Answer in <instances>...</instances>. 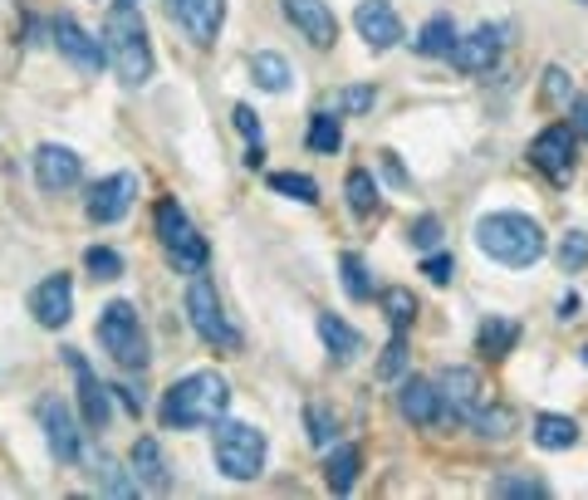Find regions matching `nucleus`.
Segmentation results:
<instances>
[{
  "mask_svg": "<svg viewBox=\"0 0 588 500\" xmlns=\"http://www.w3.org/2000/svg\"><path fill=\"white\" fill-rule=\"evenodd\" d=\"M476 245L505 270H529L544 255V231H539V221H529L519 211H495L476 221Z\"/></svg>",
  "mask_w": 588,
  "mask_h": 500,
  "instance_id": "obj_3",
  "label": "nucleus"
},
{
  "mask_svg": "<svg viewBox=\"0 0 588 500\" xmlns=\"http://www.w3.org/2000/svg\"><path fill=\"white\" fill-rule=\"evenodd\" d=\"M29 314H35V324H45V329H64V324L74 319V280H69V275L39 280L35 294H29Z\"/></svg>",
  "mask_w": 588,
  "mask_h": 500,
  "instance_id": "obj_12",
  "label": "nucleus"
},
{
  "mask_svg": "<svg viewBox=\"0 0 588 500\" xmlns=\"http://www.w3.org/2000/svg\"><path fill=\"white\" fill-rule=\"evenodd\" d=\"M382 167H388V176H392V182H407V172H402V167H397V157H392V153H382Z\"/></svg>",
  "mask_w": 588,
  "mask_h": 500,
  "instance_id": "obj_45",
  "label": "nucleus"
},
{
  "mask_svg": "<svg viewBox=\"0 0 588 500\" xmlns=\"http://www.w3.org/2000/svg\"><path fill=\"white\" fill-rule=\"evenodd\" d=\"M78 176H84V162H78L69 147L45 143L35 153V182L45 186V192H69V186H78Z\"/></svg>",
  "mask_w": 588,
  "mask_h": 500,
  "instance_id": "obj_15",
  "label": "nucleus"
},
{
  "mask_svg": "<svg viewBox=\"0 0 588 500\" xmlns=\"http://www.w3.org/2000/svg\"><path fill=\"white\" fill-rule=\"evenodd\" d=\"M113 5H137V0H113Z\"/></svg>",
  "mask_w": 588,
  "mask_h": 500,
  "instance_id": "obj_47",
  "label": "nucleus"
},
{
  "mask_svg": "<svg viewBox=\"0 0 588 500\" xmlns=\"http://www.w3.org/2000/svg\"><path fill=\"white\" fill-rule=\"evenodd\" d=\"M470 422H476L486 437H505L515 417H510V407H476V417H470Z\"/></svg>",
  "mask_w": 588,
  "mask_h": 500,
  "instance_id": "obj_38",
  "label": "nucleus"
},
{
  "mask_svg": "<svg viewBox=\"0 0 588 500\" xmlns=\"http://www.w3.org/2000/svg\"><path fill=\"white\" fill-rule=\"evenodd\" d=\"M451 39H456V25H451V15H431L427 25H421V35H417V54L441 59V54L451 49Z\"/></svg>",
  "mask_w": 588,
  "mask_h": 500,
  "instance_id": "obj_28",
  "label": "nucleus"
},
{
  "mask_svg": "<svg viewBox=\"0 0 588 500\" xmlns=\"http://www.w3.org/2000/svg\"><path fill=\"white\" fill-rule=\"evenodd\" d=\"M133 196H137V176L133 172H113V176H103V182L88 186L84 211H88V221L113 225V221H123V216H127Z\"/></svg>",
  "mask_w": 588,
  "mask_h": 500,
  "instance_id": "obj_11",
  "label": "nucleus"
},
{
  "mask_svg": "<svg viewBox=\"0 0 588 500\" xmlns=\"http://www.w3.org/2000/svg\"><path fill=\"white\" fill-rule=\"evenodd\" d=\"M353 25H358V35L368 39L372 49H392L402 39V20L388 0H363V5L353 10Z\"/></svg>",
  "mask_w": 588,
  "mask_h": 500,
  "instance_id": "obj_17",
  "label": "nucleus"
},
{
  "mask_svg": "<svg viewBox=\"0 0 588 500\" xmlns=\"http://www.w3.org/2000/svg\"><path fill=\"white\" fill-rule=\"evenodd\" d=\"M382 314H388V324L397 333H407V324L417 319V294L402 290V284H392V290H382Z\"/></svg>",
  "mask_w": 588,
  "mask_h": 500,
  "instance_id": "obj_29",
  "label": "nucleus"
},
{
  "mask_svg": "<svg viewBox=\"0 0 588 500\" xmlns=\"http://www.w3.org/2000/svg\"><path fill=\"white\" fill-rule=\"evenodd\" d=\"M339 270H343V290H348V300H368L372 294V280H368V265H363V255H343L339 260Z\"/></svg>",
  "mask_w": 588,
  "mask_h": 500,
  "instance_id": "obj_33",
  "label": "nucleus"
},
{
  "mask_svg": "<svg viewBox=\"0 0 588 500\" xmlns=\"http://www.w3.org/2000/svg\"><path fill=\"white\" fill-rule=\"evenodd\" d=\"M437 392H441V407H446L451 417H461V422L476 417V407H480V378H476V368H446L437 378Z\"/></svg>",
  "mask_w": 588,
  "mask_h": 500,
  "instance_id": "obj_16",
  "label": "nucleus"
},
{
  "mask_svg": "<svg viewBox=\"0 0 588 500\" xmlns=\"http://www.w3.org/2000/svg\"><path fill=\"white\" fill-rule=\"evenodd\" d=\"M372 88H343L339 94V108H348V113H363V108H372Z\"/></svg>",
  "mask_w": 588,
  "mask_h": 500,
  "instance_id": "obj_43",
  "label": "nucleus"
},
{
  "mask_svg": "<svg viewBox=\"0 0 588 500\" xmlns=\"http://www.w3.org/2000/svg\"><path fill=\"white\" fill-rule=\"evenodd\" d=\"M574 123L584 127V137H588V98H578V103H574Z\"/></svg>",
  "mask_w": 588,
  "mask_h": 500,
  "instance_id": "obj_46",
  "label": "nucleus"
},
{
  "mask_svg": "<svg viewBox=\"0 0 588 500\" xmlns=\"http://www.w3.org/2000/svg\"><path fill=\"white\" fill-rule=\"evenodd\" d=\"M407 235H412V245H417V251H437V241H441V221H437V216H417Z\"/></svg>",
  "mask_w": 588,
  "mask_h": 500,
  "instance_id": "obj_39",
  "label": "nucleus"
},
{
  "mask_svg": "<svg viewBox=\"0 0 588 500\" xmlns=\"http://www.w3.org/2000/svg\"><path fill=\"white\" fill-rule=\"evenodd\" d=\"M554 260H559V270H564V275H578L588 265V235L584 231H568L564 241H559Z\"/></svg>",
  "mask_w": 588,
  "mask_h": 500,
  "instance_id": "obj_32",
  "label": "nucleus"
},
{
  "mask_svg": "<svg viewBox=\"0 0 588 500\" xmlns=\"http://www.w3.org/2000/svg\"><path fill=\"white\" fill-rule=\"evenodd\" d=\"M280 5H284V15H290V25L299 29L314 49H333L339 20H333V10L323 5V0H280Z\"/></svg>",
  "mask_w": 588,
  "mask_h": 500,
  "instance_id": "obj_14",
  "label": "nucleus"
},
{
  "mask_svg": "<svg viewBox=\"0 0 588 500\" xmlns=\"http://www.w3.org/2000/svg\"><path fill=\"white\" fill-rule=\"evenodd\" d=\"M402 368H407V333H397V329H392L388 353H382V363H378V378H397Z\"/></svg>",
  "mask_w": 588,
  "mask_h": 500,
  "instance_id": "obj_37",
  "label": "nucleus"
},
{
  "mask_svg": "<svg viewBox=\"0 0 588 500\" xmlns=\"http://www.w3.org/2000/svg\"><path fill=\"white\" fill-rule=\"evenodd\" d=\"M319 339H323V349L333 353L339 363H348L353 353L363 349V339H358V329H348V324L339 319V314H319Z\"/></svg>",
  "mask_w": 588,
  "mask_h": 500,
  "instance_id": "obj_23",
  "label": "nucleus"
},
{
  "mask_svg": "<svg viewBox=\"0 0 588 500\" xmlns=\"http://www.w3.org/2000/svg\"><path fill=\"white\" fill-rule=\"evenodd\" d=\"M476 343H480V353H486V358H505V353L519 343V324H515V319H500V314H490V319L480 324Z\"/></svg>",
  "mask_w": 588,
  "mask_h": 500,
  "instance_id": "obj_24",
  "label": "nucleus"
},
{
  "mask_svg": "<svg viewBox=\"0 0 588 500\" xmlns=\"http://www.w3.org/2000/svg\"><path fill=\"white\" fill-rule=\"evenodd\" d=\"M133 480L147 490H172V471H167V456L152 437L133 441Z\"/></svg>",
  "mask_w": 588,
  "mask_h": 500,
  "instance_id": "obj_21",
  "label": "nucleus"
},
{
  "mask_svg": "<svg viewBox=\"0 0 588 500\" xmlns=\"http://www.w3.org/2000/svg\"><path fill=\"white\" fill-rule=\"evenodd\" d=\"M103 54L113 64V74L123 78L127 88L147 84L152 78V39H147V25L137 15V5H113L103 20Z\"/></svg>",
  "mask_w": 588,
  "mask_h": 500,
  "instance_id": "obj_2",
  "label": "nucleus"
},
{
  "mask_svg": "<svg viewBox=\"0 0 588 500\" xmlns=\"http://www.w3.org/2000/svg\"><path fill=\"white\" fill-rule=\"evenodd\" d=\"M343 192H348L353 216H372V211H378V182H372V172H363V167H353V172H348V182H343Z\"/></svg>",
  "mask_w": 588,
  "mask_h": 500,
  "instance_id": "obj_27",
  "label": "nucleus"
},
{
  "mask_svg": "<svg viewBox=\"0 0 588 500\" xmlns=\"http://www.w3.org/2000/svg\"><path fill=\"white\" fill-rule=\"evenodd\" d=\"M500 49H505V29L480 25V29H470L466 39H451L446 59H451V69H461V74H490L495 59H500Z\"/></svg>",
  "mask_w": 588,
  "mask_h": 500,
  "instance_id": "obj_10",
  "label": "nucleus"
},
{
  "mask_svg": "<svg viewBox=\"0 0 588 500\" xmlns=\"http://www.w3.org/2000/svg\"><path fill=\"white\" fill-rule=\"evenodd\" d=\"M98 343H103V353L118 368H143L147 363V333H143L137 309L127 300H113L98 314Z\"/></svg>",
  "mask_w": 588,
  "mask_h": 500,
  "instance_id": "obj_5",
  "label": "nucleus"
},
{
  "mask_svg": "<svg viewBox=\"0 0 588 500\" xmlns=\"http://www.w3.org/2000/svg\"><path fill=\"white\" fill-rule=\"evenodd\" d=\"M84 265L94 280H118L123 275V255L108 251V245H94V251H84Z\"/></svg>",
  "mask_w": 588,
  "mask_h": 500,
  "instance_id": "obj_35",
  "label": "nucleus"
},
{
  "mask_svg": "<svg viewBox=\"0 0 588 500\" xmlns=\"http://www.w3.org/2000/svg\"><path fill=\"white\" fill-rule=\"evenodd\" d=\"M186 314H192V329L201 333V343L225 349V353L241 349V333L231 329V319L221 309V294H216V284L201 270H192V284H186Z\"/></svg>",
  "mask_w": 588,
  "mask_h": 500,
  "instance_id": "obj_6",
  "label": "nucleus"
},
{
  "mask_svg": "<svg viewBox=\"0 0 588 500\" xmlns=\"http://www.w3.org/2000/svg\"><path fill=\"white\" fill-rule=\"evenodd\" d=\"M231 407V388L221 373H192V378L172 382L162 398V427L192 431V427H216Z\"/></svg>",
  "mask_w": 588,
  "mask_h": 500,
  "instance_id": "obj_1",
  "label": "nucleus"
},
{
  "mask_svg": "<svg viewBox=\"0 0 588 500\" xmlns=\"http://www.w3.org/2000/svg\"><path fill=\"white\" fill-rule=\"evenodd\" d=\"M535 441L544 451H568L578 441V422L574 417H559V412H539V417H535Z\"/></svg>",
  "mask_w": 588,
  "mask_h": 500,
  "instance_id": "obj_22",
  "label": "nucleus"
},
{
  "mask_svg": "<svg viewBox=\"0 0 588 500\" xmlns=\"http://www.w3.org/2000/svg\"><path fill=\"white\" fill-rule=\"evenodd\" d=\"M54 45H59V54L69 59V64L78 69V74H98V69L108 64V54H103V39H94L78 20H54Z\"/></svg>",
  "mask_w": 588,
  "mask_h": 500,
  "instance_id": "obj_13",
  "label": "nucleus"
},
{
  "mask_svg": "<svg viewBox=\"0 0 588 500\" xmlns=\"http://www.w3.org/2000/svg\"><path fill=\"white\" fill-rule=\"evenodd\" d=\"M309 441H314V447H329V441H333L329 407H309Z\"/></svg>",
  "mask_w": 588,
  "mask_h": 500,
  "instance_id": "obj_41",
  "label": "nucleus"
},
{
  "mask_svg": "<svg viewBox=\"0 0 588 500\" xmlns=\"http://www.w3.org/2000/svg\"><path fill=\"white\" fill-rule=\"evenodd\" d=\"M69 368H74V378H78V407H84V422L88 427H98L103 431L108 427V417H113V402H108V388L88 373V363L78 358L74 349H69Z\"/></svg>",
  "mask_w": 588,
  "mask_h": 500,
  "instance_id": "obj_18",
  "label": "nucleus"
},
{
  "mask_svg": "<svg viewBox=\"0 0 588 500\" xmlns=\"http://www.w3.org/2000/svg\"><path fill=\"white\" fill-rule=\"evenodd\" d=\"M358 466H363L358 447H333L329 471H323V480H329V490H333V496H348V490H353V480H358Z\"/></svg>",
  "mask_w": 588,
  "mask_h": 500,
  "instance_id": "obj_25",
  "label": "nucleus"
},
{
  "mask_svg": "<svg viewBox=\"0 0 588 500\" xmlns=\"http://www.w3.org/2000/svg\"><path fill=\"white\" fill-rule=\"evenodd\" d=\"M157 241H162V251L172 255L176 270H206V260H211L206 235L186 221V211L176 202H157Z\"/></svg>",
  "mask_w": 588,
  "mask_h": 500,
  "instance_id": "obj_7",
  "label": "nucleus"
},
{
  "mask_svg": "<svg viewBox=\"0 0 588 500\" xmlns=\"http://www.w3.org/2000/svg\"><path fill=\"white\" fill-rule=\"evenodd\" d=\"M574 153H578L574 123H549L544 133L529 143V162H535L554 186L568 182V172H574Z\"/></svg>",
  "mask_w": 588,
  "mask_h": 500,
  "instance_id": "obj_8",
  "label": "nucleus"
},
{
  "mask_svg": "<svg viewBox=\"0 0 588 500\" xmlns=\"http://www.w3.org/2000/svg\"><path fill=\"white\" fill-rule=\"evenodd\" d=\"M544 103H568V74L564 69H544Z\"/></svg>",
  "mask_w": 588,
  "mask_h": 500,
  "instance_id": "obj_42",
  "label": "nucleus"
},
{
  "mask_svg": "<svg viewBox=\"0 0 588 500\" xmlns=\"http://www.w3.org/2000/svg\"><path fill=\"white\" fill-rule=\"evenodd\" d=\"M309 147L314 153H339L343 147V127L333 113H314L309 118Z\"/></svg>",
  "mask_w": 588,
  "mask_h": 500,
  "instance_id": "obj_31",
  "label": "nucleus"
},
{
  "mask_svg": "<svg viewBox=\"0 0 588 500\" xmlns=\"http://www.w3.org/2000/svg\"><path fill=\"white\" fill-rule=\"evenodd\" d=\"M490 490H495V496H519V500H539V496H549L544 480H529V476H500Z\"/></svg>",
  "mask_w": 588,
  "mask_h": 500,
  "instance_id": "obj_36",
  "label": "nucleus"
},
{
  "mask_svg": "<svg viewBox=\"0 0 588 500\" xmlns=\"http://www.w3.org/2000/svg\"><path fill=\"white\" fill-rule=\"evenodd\" d=\"M270 186H274L280 196H294V202H304V206L319 202V182H314V176H304V172H270Z\"/></svg>",
  "mask_w": 588,
  "mask_h": 500,
  "instance_id": "obj_30",
  "label": "nucleus"
},
{
  "mask_svg": "<svg viewBox=\"0 0 588 500\" xmlns=\"http://www.w3.org/2000/svg\"><path fill=\"white\" fill-rule=\"evenodd\" d=\"M216 466L231 480H255L265 471V431L250 422H216Z\"/></svg>",
  "mask_w": 588,
  "mask_h": 500,
  "instance_id": "obj_4",
  "label": "nucleus"
},
{
  "mask_svg": "<svg viewBox=\"0 0 588 500\" xmlns=\"http://www.w3.org/2000/svg\"><path fill=\"white\" fill-rule=\"evenodd\" d=\"M98 490H108V496H137V480L123 476V466H118L113 456H98Z\"/></svg>",
  "mask_w": 588,
  "mask_h": 500,
  "instance_id": "obj_34",
  "label": "nucleus"
},
{
  "mask_svg": "<svg viewBox=\"0 0 588 500\" xmlns=\"http://www.w3.org/2000/svg\"><path fill=\"white\" fill-rule=\"evenodd\" d=\"M39 422H45V437H49V451L59 461H78V431H74V417L59 398H45L39 402Z\"/></svg>",
  "mask_w": 588,
  "mask_h": 500,
  "instance_id": "obj_19",
  "label": "nucleus"
},
{
  "mask_svg": "<svg viewBox=\"0 0 588 500\" xmlns=\"http://www.w3.org/2000/svg\"><path fill=\"white\" fill-rule=\"evenodd\" d=\"M421 275H427V280H431V284H446V280H451V275H456V260H451V255H446V251H431V255H427V260H421Z\"/></svg>",
  "mask_w": 588,
  "mask_h": 500,
  "instance_id": "obj_40",
  "label": "nucleus"
},
{
  "mask_svg": "<svg viewBox=\"0 0 588 500\" xmlns=\"http://www.w3.org/2000/svg\"><path fill=\"white\" fill-rule=\"evenodd\" d=\"M250 78L265 88V94H284V88H290V64H284L280 54H270V49H265V54L250 59Z\"/></svg>",
  "mask_w": 588,
  "mask_h": 500,
  "instance_id": "obj_26",
  "label": "nucleus"
},
{
  "mask_svg": "<svg viewBox=\"0 0 588 500\" xmlns=\"http://www.w3.org/2000/svg\"><path fill=\"white\" fill-rule=\"evenodd\" d=\"M167 15H172V25L182 29L192 45H216V35H221V20H225V0H162Z\"/></svg>",
  "mask_w": 588,
  "mask_h": 500,
  "instance_id": "obj_9",
  "label": "nucleus"
},
{
  "mask_svg": "<svg viewBox=\"0 0 588 500\" xmlns=\"http://www.w3.org/2000/svg\"><path fill=\"white\" fill-rule=\"evenodd\" d=\"M584 358H588V349H584Z\"/></svg>",
  "mask_w": 588,
  "mask_h": 500,
  "instance_id": "obj_48",
  "label": "nucleus"
},
{
  "mask_svg": "<svg viewBox=\"0 0 588 500\" xmlns=\"http://www.w3.org/2000/svg\"><path fill=\"white\" fill-rule=\"evenodd\" d=\"M397 412H402L407 422H417V427H431V422L441 417V392H437V382L407 378V382H402V392H397Z\"/></svg>",
  "mask_w": 588,
  "mask_h": 500,
  "instance_id": "obj_20",
  "label": "nucleus"
},
{
  "mask_svg": "<svg viewBox=\"0 0 588 500\" xmlns=\"http://www.w3.org/2000/svg\"><path fill=\"white\" fill-rule=\"evenodd\" d=\"M235 127H241L245 137H260V118H255L250 103H235Z\"/></svg>",
  "mask_w": 588,
  "mask_h": 500,
  "instance_id": "obj_44",
  "label": "nucleus"
}]
</instances>
